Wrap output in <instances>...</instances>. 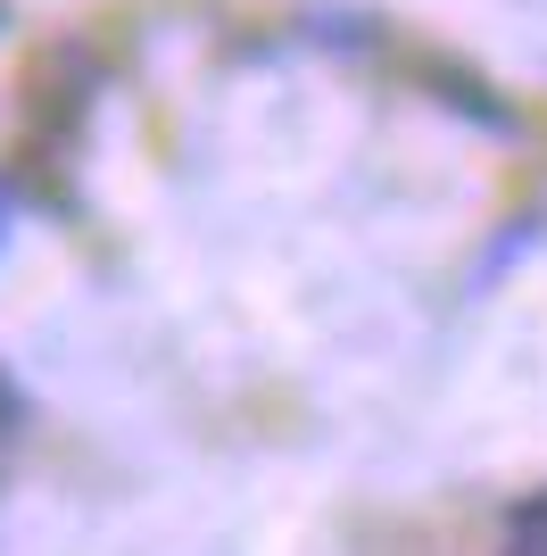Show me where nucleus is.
I'll list each match as a JSON object with an SVG mask.
<instances>
[{"label":"nucleus","mask_w":547,"mask_h":556,"mask_svg":"<svg viewBox=\"0 0 547 556\" xmlns=\"http://www.w3.org/2000/svg\"><path fill=\"white\" fill-rule=\"evenodd\" d=\"M17 424H25V391H17V382H9V366H0V441H9Z\"/></svg>","instance_id":"1"}]
</instances>
